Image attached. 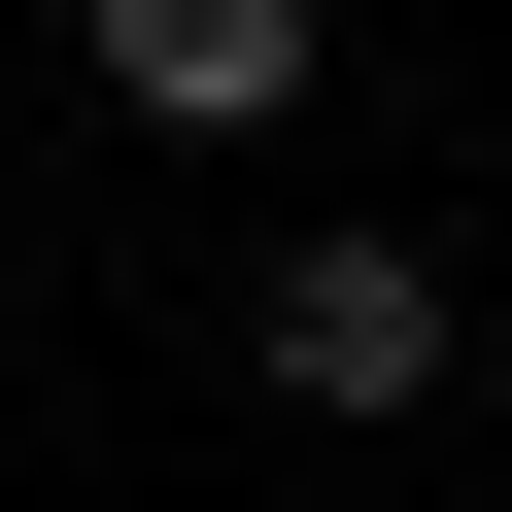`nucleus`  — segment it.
<instances>
[{"label":"nucleus","instance_id":"2","mask_svg":"<svg viewBox=\"0 0 512 512\" xmlns=\"http://www.w3.org/2000/svg\"><path fill=\"white\" fill-rule=\"evenodd\" d=\"M103 103L137 137H274L308 103V0H103Z\"/></svg>","mask_w":512,"mask_h":512},{"label":"nucleus","instance_id":"1","mask_svg":"<svg viewBox=\"0 0 512 512\" xmlns=\"http://www.w3.org/2000/svg\"><path fill=\"white\" fill-rule=\"evenodd\" d=\"M274 410H444V274H410V239H274Z\"/></svg>","mask_w":512,"mask_h":512}]
</instances>
